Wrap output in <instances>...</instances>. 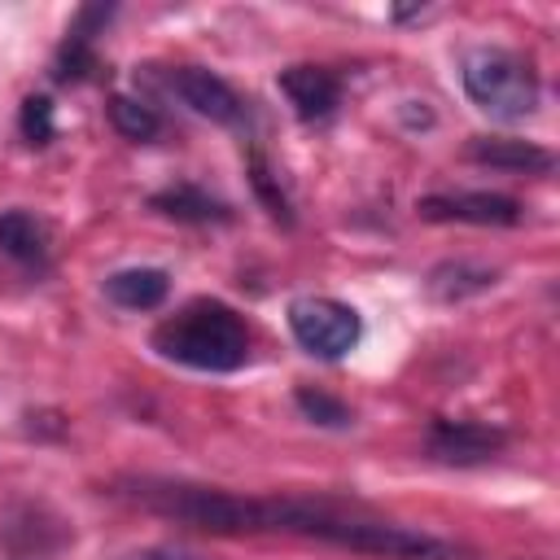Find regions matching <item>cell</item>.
<instances>
[{"label": "cell", "mask_w": 560, "mask_h": 560, "mask_svg": "<svg viewBox=\"0 0 560 560\" xmlns=\"http://www.w3.org/2000/svg\"><path fill=\"white\" fill-rule=\"evenodd\" d=\"M127 494L162 516H175L184 525L210 529V534H298V538H319L337 542L363 556H385V560H446L451 547L394 525L376 521L363 512H346L328 499H289V494H232L214 486H184V481H127Z\"/></svg>", "instance_id": "1"}, {"label": "cell", "mask_w": 560, "mask_h": 560, "mask_svg": "<svg viewBox=\"0 0 560 560\" xmlns=\"http://www.w3.org/2000/svg\"><path fill=\"white\" fill-rule=\"evenodd\" d=\"M153 350L197 372H236L249 359V328L228 302L197 298L153 328Z\"/></svg>", "instance_id": "2"}, {"label": "cell", "mask_w": 560, "mask_h": 560, "mask_svg": "<svg viewBox=\"0 0 560 560\" xmlns=\"http://www.w3.org/2000/svg\"><path fill=\"white\" fill-rule=\"evenodd\" d=\"M464 92L481 114L503 122L529 118L538 109V74L521 52L508 48H472L464 57Z\"/></svg>", "instance_id": "3"}, {"label": "cell", "mask_w": 560, "mask_h": 560, "mask_svg": "<svg viewBox=\"0 0 560 560\" xmlns=\"http://www.w3.org/2000/svg\"><path fill=\"white\" fill-rule=\"evenodd\" d=\"M289 328H293V341L315 359H341L346 350H354V341L363 332L359 311L337 302V298L289 302Z\"/></svg>", "instance_id": "4"}, {"label": "cell", "mask_w": 560, "mask_h": 560, "mask_svg": "<svg viewBox=\"0 0 560 560\" xmlns=\"http://www.w3.org/2000/svg\"><path fill=\"white\" fill-rule=\"evenodd\" d=\"M420 219L433 223H477V228H512L521 219V206L503 192H442V197H424Z\"/></svg>", "instance_id": "5"}, {"label": "cell", "mask_w": 560, "mask_h": 560, "mask_svg": "<svg viewBox=\"0 0 560 560\" xmlns=\"http://www.w3.org/2000/svg\"><path fill=\"white\" fill-rule=\"evenodd\" d=\"M166 88H171L192 114H201V118H210V122H236V118H241V96H236L219 74H210V70H201V66H171V70H166Z\"/></svg>", "instance_id": "6"}, {"label": "cell", "mask_w": 560, "mask_h": 560, "mask_svg": "<svg viewBox=\"0 0 560 560\" xmlns=\"http://www.w3.org/2000/svg\"><path fill=\"white\" fill-rule=\"evenodd\" d=\"M503 446V433L477 420H438L429 429V455L442 464H481Z\"/></svg>", "instance_id": "7"}, {"label": "cell", "mask_w": 560, "mask_h": 560, "mask_svg": "<svg viewBox=\"0 0 560 560\" xmlns=\"http://www.w3.org/2000/svg\"><path fill=\"white\" fill-rule=\"evenodd\" d=\"M276 83H280V92L289 96L293 114L306 118V122L328 118V114L341 105V83H337V74L324 70V66H289V70H280Z\"/></svg>", "instance_id": "8"}, {"label": "cell", "mask_w": 560, "mask_h": 560, "mask_svg": "<svg viewBox=\"0 0 560 560\" xmlns=\"http://www.w3.org/2000/svg\"><path fill=\"white\" fill-rule=\"evenodd\" d=\"M109 13H114V9H101V4L79 9L74 26L66 31V44L57 48V61H52V79H57V83H79L88 70H96L92 39H96V31L109 22Z\"/></svg>", "instance_id": "9"}, {"label": "cell", "mask_w": 560, "mask_h": 560, "mask_svg": "<svg viewBox=\"0 0 560 560\" xmlns=\"http://www.w3.org/2000/svg\"><path fill=\"white\" fill-rule=\"evenodd\" d=\"M0 534H22L26 538V542L9 547L13 560H52L61 551V542H66V525L48 508H22L18 516H9L0 525Z\"/></svg>", "instance_id": "10"}, {"label": "cell", "mask_w": 560, "mask_h": 560, "mask_svg": "<svg viewBox=\"0 0 560 560\" xmlns=\"http://www.w3.org/2000/svg\"><path fill=\"white\" fill-rule=\"evenodd\" d=\"M468 158L481 166H499V171H551L556 166V158L542 144L512 140V136H477L468 144Z\"/></svg>", "instance_id": "11"}, {"label": "cell", "mask_w": 560, "mask_h": 560, "mask_svg": "<svg viewBox=\"0 0 560 560\" xmlns=\"http://www.w3.org/2000/svg\"><path fill=\"white\" fill-rule=\"evenodd\" d=\"M166 293H171V276L162 267H127L105 280V298L122 311H153L158 302H166Z\"/></svg>", "instance_id": "12"}, {"label": "cell", "mask_w": 560, "mask_h": 560, "mask_svg": "<svg viewBox=\"0 0 560 560\" xmlns=\"http://www.w3.org/2000/svg\"><path fill=\"white\" fill-rule=\"evenodd\" d=\"M0 249L22 267L48 262V228L31 210H0Z\"/></svg>", "instance_id": "13"}, {"label": "cell", "mask_w": 560, "mask_h": 560, "mask_svg": "<svg viewBox=\"0 0 560 560\" xmlns=\"http://www.w3.org/2000/svg\"><path fill=\"white\" fill-rule=\"evenodd\" d=\"M153 210H162L166 219H184V223H223V219H232V210L197 184H175V188L153 192Z\"/></svg>", "instance_id": "14"}, {"label": "cell", "mask_w": 560, "mask_h": 560, "mask_svg": "<svg viewBox=\"0 0 560 560\" xmlns=\"http://www.w3.org/2000/svg\"><path fill=\"white\" fill-rule=\"evenodd\" d=\"M494 284V271L490 267H472V262H442L433 276H429V293L442 298V302H459L468 293H481Z\"/></svg>", "instance_id": "15"}, {"label": "cell", "mask_w": 560, "mask_h": 560, "mask_svg": "<svg viewBox=\"0 0 560 560\" xmlns=\"http://www.w3.org/2000/svg\"><path fill=\"white\" fill-rule=\"evenodd\" d=\"M109 122H114V131L127 136V140H153V136L162 131L158 109L144 105V101H136V96H114V101H109Z\"/></svg>", "instance_id": "16"}, {"label": "cell", "mask_w": 560, "mask_h": 560, "mask_svg": "<svg viewBox=\"0 0 560 560\" xmlns=\"http://www.w3.org/2000/svg\"><path fill=\"white\" fill-rule=\"evenodd\" d=\"M293 398H298L302 416H306V420H315V424H324V429H346V424L354 420V416H350V407H346V402H337V398H328L324 389H306V385H302Z\"/></svg>", "instance_id": "17"}, {"label": "cell", "mask_w": 560, "mask_h": 560, "mask_svg": "<svg viewBox=\"0 0 560 560\" xmlns=\"http://www.w3.org/2000/svg\"><path fill=\"white\" fill-rule=\"evenodd\" d=\"M52 101L48 96H26L22 101V136L31 144H48L52 140Z\"/></svg>", "instance_id": "18"}, {"label": "cell", "mask_w": 560, "mask_h": 560, "mask_svg": "<svg viewBox=\"0 0 560 560\" xmlns=\"http://www.w3.org/2000/svg\"><path fill=\"white\" fill-rule=\"evenodd\" d=\"M254 188L262 192V201H267V210H271V214H276L280 223H289V219H293V214H289V201H284V192H280V188L271 184V171H267L262 162H254Z\"/></svg>", "instance_id": "19"}, {"label": "cell", "mask_w": 560, "mask_h": 560, "mask_svg": "<svg viewBox=\"0 0 560 560\" xmlns=\"http://www.w3.org/2000/svg\"><path fill=\"white\" fill-rule=\"evenodd\" d=\"M136 560H206V556H192V551H179V547H153V551L136 556Z\"/></svg>", "instance_id": "20"}]
</instances>
